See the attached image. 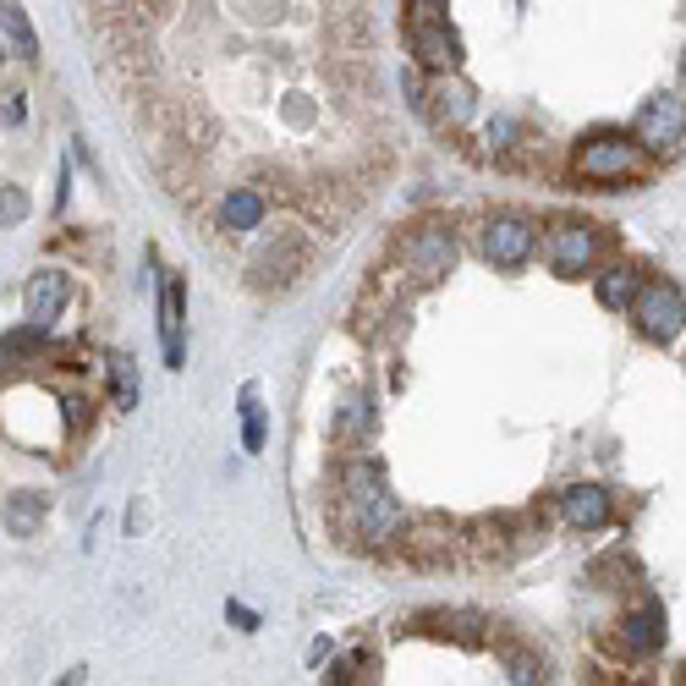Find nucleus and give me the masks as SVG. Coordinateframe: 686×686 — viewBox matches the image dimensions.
<instances>
[{"label": "nucleus", "instance_id": "aec40b11", "mask_svg": "<svg viewBox=\"0 0 686 686\" xmlns=\"http://www.w3.org/2000/svg\"><path fill=\"white\" fill-rule=\"evenodd\" d=\"M682 99H686V56H682Z\"/></svg>", "mask_w": 686, "mask_h": 686}, {"label": "nucleus", "instance_id": "20e7f679", "mask_svg": "<svg viewBox=\"0 0 686 686\" xmlns=\"http://www.w3.org/2000/svg\"><path fill=\"white\" fill-rule=\"evenodd\" d=\"M406 39H412V56L428 72H451L462 61V39H456V28L440 6H406Z\"/></svg>", "mask_w": 686, "mask_h": 686}, {"label": "nucleus", "instance_id": "7ed1b4c3", "mask_svg": "<svg viewBox=\"0 0 686 686\" xmlns=\"http://www.w3.org/2000/svg\"><path fill=\"white\" fill-rule=\"evenodd\" d=\"M609 248H615L609 225H588V220H555V225L544 231V259H549V270L566 275V281L593 275L598 253H609Z\"/></svg>", "mask_w": 686, "mask_h": 686}, {"label": "nucleus", "instance_id": "f03ea898", "mask_svg": "<svg viewBox=\"0 0 686 686\" xmlns=\"http://www.w3.org/2000/svg\"><path fill=\"white\" fill-rule=\"evenodd\" d=\"M654 165H659V160H654L637 138H626V132H598V138H588V143L577 149V160H572L577 182H583V188H598V193L648 182Z\"/></svg>", "mask_w": 686, "mask_h": 686}, {"label": "nucleus", "instance_id": "9d476101", "mask_svg": "<svg viewBox=\"0 0 686 686\" xmlns=\"http://www.w3.org/2000/svg\"><path fill=\"white\" fill-rule=\"evenodd\" d=\"M182 302H188L182 275H165V286H160V335H165V363L171 369H182Z\"/></svg>", "mask_w": 686, "mask_h": 686}, {"label": "nucleus", "instance_id": "423d86ee", "mask_svg": "<svg viewBox=\"0 0 686 686\" xmlns=\"http://www.w3.org/2000/svg\"><path fill=\"white\" fill-rule=\"evenodd\" d=\"M682 132H686V99L682 94H659V99H648L643 110H637V121H632V138L659 160V154H670L676 143H682Z\"/></svg>", "mask_w": 686, "mask_h": 686}, {"label": "nucleus", "instance_id": "f8f14e48", "mask_svg": "<svg viewBox=\"0 0 686 686\" xmlns=\"http://www.w3.org/2000/svg\"><path fill=\"white\" fill-rule=\"evenodd\" d=\"M648 281H637V270H626V264H609V270H598V302L604 307H637V296H643Z\"/></svg>", "mask_w": 686, "mask_h": 686}, {"label": "nucleus", "instance_id": "f3484780", "mask_svg": "<svg viewBox=\"0 0 686 686\" xmlns=\"http://www.w3.org/2000/svg\"><path fill=\"white\" fill-rule=\"evenodd\" d=\"M33 522H39V500H33V494H11V505H6V527L22 538V533H33Z\"/></svg>", "mask_w": 686, "mask_h": 686}, {"label": "nucleus", "instance_id": "f257e3e1", "mask_svg": "<svg viewBox=\"0 0 686 686\" xmlns=\"http://www.w3.org/2000/svg\"><path fill=\"white\" fill-rule=\"evenodd\" d=\"M330 527L346 549H391L406 538V511L374 462H346L330 478Z\"/></svg>", "mask_w": 686, "mask_h": 686}, {"label": "nucleus", "instance_id": "4468645a", "mask_svg": "<svg viewBox=\"0 0 686 686\" xmlns=\"http://www.w3.org/2000/svg\"><path fill=\"white\" fill-rule=\"evenodd\" d=\"M6 50H17L22 61H33V28H28V11L22 6H6Z\"/></svg>", "mask_w": 686, "mask_h": 686}, {"label": "nucleus", "instance_id": "0eeeda50", "mask_svg": "<svg viewBox=\"0 0 686 686\" xmlns=\"http://www.w3.org/2000/svg\"><path fill=\"white\" fill-rule=\"evenodd\" d=\"M632 319H637V330L648 335V341H659V346H670L676 335H682V319H686V296L670 286V281H648L643 296H637V307H632Z\"/></svg>", "mask_w": 686, "mask_h": 686}, {"label": "nucleus", "instance_id": "a211bd4d", "mask_svg": "<svg viewBox=\"0 0 686 686\" xmlns=\"http://www.w3.org/2000/svg\"><path fill=\"white\" fill-rule=\"evenodd\" d=\"M369 670V654H346L335 670H330V686H357V676Z\"/></svg>", "mask_w": 686, "mask_h": 686}, {"label": "nucleus", "instance_id": "39448f33", "mask_svg": "<svg viewBox=\"0 0 686 686\" xmlns=\"http://www.w3.org/2000/svg\"><path fill=\"white\" fill-rule=\"evenodd\" d=\"M395 259H401V275H412V281H440V275H451V264H456V231H445V225H417V231H406L401 242H395Z\"/></svg>", "mask_w": 686, "mask_h": 686}, {"label": "nucleus", "instance_id": "6e6552de", "mask_svg": "<svg viewBox=\"0 0 686 686\" xmlns=\"http://www.w3.org/2000/svg\"><path fill=\"white\" fill-rule=\"evenodd\" d=\"M538 248V225L522 220V214H494L490 231H484V253H490L494 270H522Z\"/></svg>", "mask_w": 686, "mask_h": 686}, {"label": "nucleus", "instance_id": "9b49d317", "mask_svg": "<svg viewBox=\"0 0 686 686\" xmlns=\"http://www.w3.org/2000/svg\"><path fill=\"white\" fill-rule=\"evenodd\" d=\"M61 302H67V275L39 270V275L28 281V319H33V330H44V324L61 313Z\"/></svg>", "mask_w": 686, "mask_h": 686}, {"label": "nucleus", "instance_id": "1a4fd4ad", "mask_svg": "<svg viewBox=\"0 0 686 686\" xmlns=\"http://www.w3.org/2000/svg\"><path fill=\"white\" fill-rule=\"evenodd\" d=\"M561 516H566L572 527H583V533H598V527H609L615 505H609V494H604V490H593V484H577V490L561 494Z\"/></svg>", "mask_w": 686, "mask_h": 686}, {"label": "nucleus", "instance_id": "2eb2a0df", "mask_svg": "<svg viewBox=\"0 0 686 686\" xmlns=\"http://www.w3.org/2000/svg\"><path fill=\"white\" fill-rule=\"evenodd\" d=\"M110 401L115 406H138V380H132V357L127 352L110 357Z\"/></svg>", "mask_w": 686, "mask_h": 686}, {"label": "nucleus", "instance_id": "dca6fc26", "mask_svg": "<svg viewBox=\"0 0 686 686\" xmlns=\"http://www.w3.org/2000/svg\"><path fill=\"white\" fill-rule=\"evenodd\" d=\"M242 440H248V451L264 445V406H259V391H253V385L242 391Z\"/></svg>", "mask_w": 686, "mask_h": 686}, {"label": "nucleus", "instance_id": "6ab92c4d", "mask_svg": "<svg viewBox=\"0 0 686 686\" xmlns=\"http://www.w3.org/2000/svg\"><path fill=\"white\" fill-rule=\"evenodd\" d=\"M67 423H72V434H83V428L94 423V401H78V395H72V401H67Z\"/></svg>", "mask_w": 686, "mask_h": 686}, {"label": "nucleus", "instance_id": "ddd939ff", "mask_svg": "<svg viewBox=\"0 0 686 686\" xmlns=\"http://www.w3.org/2000/svg\"><path fill=\"white\" fill-rule=\"evenodd\" d=\"M505 670H511V686H549V659L533 654V648H511Z\"/></svg>", "mask_w": 686, "mask_h": 686}]
</instances>
